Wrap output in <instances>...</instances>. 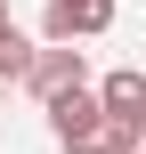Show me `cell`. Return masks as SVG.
Here are the masks:
<instances>
[{
	"mask_svg": "<svg viewBox=\"0 0 146 154\" xmlns=\"http://www.w3.org/2000/svg\"><path fill=\"white\" fill-rule=\"evenodd\" d=\"M49 138L65 154H106V114H98V97H89V89L57 97V106H49Z\"/></svg>",
	"mask_w": 146,
	"mask_h": 154,
	"instance_id": "1",
	"label": "cell"
},
{
	"mask_svg": "<svg viewBox=\"0 0 146 154\" xmlns=\"http://www.w3.org/2000/svg\"><path fill=\"white\" fill-rule=\"evenodd\" d=\"M106 24H114V0H49V8H41V32H49V49L98 41Z\"/></svg>",
	"mask_w": 146,
	"mask_h": 154,
	"instance_id": "2",
	"label": "cell"
},
{
	"mask_svg": "<svg viewBox=\"0 0 146 154\" xmlns=\"http://www.w3.org/2000/svg\"><path fill=\"white\" fill-rule=\"evenodd\" d=\"M41 106H57V97H73V89H89V57L81 49H41L33 57V81H24Z\"/></svg>",
	"mask_w": 146,
	"mask_h": 154,
	"instance_id": "3",
	"label": "cell"
},
{
	"mask_svg": "<svg viewBox=\"0 0 146 154\" xmlns=\"http://www.w3.org/2000/svg\"><path fill=\"white\" fill-rule=\"evenodd\" d=\"M89 97H98L106 122H138V114H146V73H138V65H122V73H106Z\"/></svg>",
	"mask_w": 146,
	"mask_h": 154,
	"instance_id": "4",
	"label": "cell"
},
{
	"mask_svg": "<svg viewBox=\"0 0 146 154\" xmlns=\"http://www.w3.org/2000/svg\"><path fill=\"white\" fill-rule=\"evenodd\" d=\"M33 57H41V41L16 32V24H0V89H24L33 81Z\"/></svg>",
	"mask_w": 146,
	"mask_h": 154,
	"instance_id": "5",
	"label": "cell"
},
{
	"mask_svg": "<svg viewBox=\"0 0 146 154\" xmlns=\"http://www.w3.org/2000/svg\"><path fill=\"white\" fill-rule=\"evenodd\" d=\"M106 154H146V114L138 122H106Z\"/></svg>",
	"mask_w": 146,
	"mask_h": 154,
	"instance_id": "6",
	"label": "cell"
},
{
	"mask_svg": "<svg viewBox=\"0 0 146 154\" xmlns=\"http://www.w3.org/2000/svg\"><path fill=\"white\" fill-rule=\"evenodd\" d=\"M0 24H8V0H0Z\"/></svg>",
	"mask_w": 146,
	"mask_h": 154,
	"instance_id": "7",
	"label": "cell"
}]
</instances>
